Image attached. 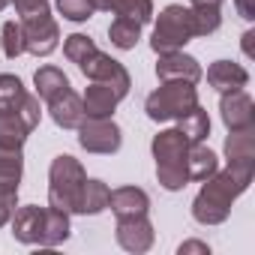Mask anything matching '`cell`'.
I'll use <instances>...</instances> for the list:
<instances>
[{
    "label": "cell",
    "mask_w": 255,
    "mask_h": 255,
    "mask_svg": "<svg viewBox=\"0 0 255 255\" xmlns=\"http://www.w3.org/2000/svg\"><path fill=\"white\" fill-rule=\"evenodd\" d=\"M252 39H255V33L246 30V33H243V51H246V57H252Z\"/></svg>",
    "instance_id": "35"
},
{
    "label": "cell",
    "mask_w": 255,
    "mask_h": 255,
    "mask_svg": "<svg viewBox=\"0 0 255 255\" xmlns=\"http://www.w3.org/2000/svg\"><path fill=\"white\" fill-rule=\"evenodd\" d=\"M192 141L177 129H162L159 135H153V159H156V180L162 189L168 192H180L189 183V168H186V156H189Z\"/></svg>",
    "instance_id": "2"
},
{
    "label": "cell",
    "mask_w": 255,
    "mask_h": 255,
    "mask_svg": "<svg viewBox=\"0 0 255 255\" xmlns=\"http://www.w3.org/2000/svg\"><path fill=\"white\" fill-rule=\"evenodd\" d=\"M93 9L114 12L123 18H135L138 24L153 21V0H93Z\"/></svg>",
    "instance_id": "19"
},
{
    "label": "cell",
    "mask_w": 255,
    "mask_h": 255,
    "mask_svg": "<svg viewBox=\"0 0 255 255\" xmlns=\"http://www.w3.org/2000/svg\"><path fill=\"white\" fill-rule=\"evenodd\" d=\"M255 174V165H234L228 162V168H216L207 180H201V189L192 201V219L198 225H222L231 216L234 201L249 189Z\"/></svg>",
    "instance_id": "1"
},
{
    "label": "cell",
    "mask_w": 255,
    "mask_h": 255,
    "mask_svg": "<svg viewBox=\"0 0 255 255\" xmlns=\"http://www.w3.org/2000/svg\"><path fill=\"white\" fill-rule=\"evenodd\" d=\"M177 129H180L192 144H198V141H204V138L210 135V117H207V111H204L201 105H195V108H189V111L177 120Z\"/></svg>",
    "instance_id": "26"
},
{
    "label": "cell",
    "mask_w": 255,
    "mask_h": 255,
    "mask_svg": "<svg viewBox=\"0 0 255 255\" xmlns=\"http://www.w3.org/2000/svg\"><path fill=\"white\" fill-rule=\"evenodd\" d=\"M198 105V90L189 81H162L144 102V111L156 123L180 120L189 108Z\"/></svg>",
    "instance_id": "5"
},
{
    "label": "cell",
    "mask_w": 255,
    "mask_h": 255,
    "mask_svg": "<svg viewBox=\"0 0 255 255\" xmlns=\"http://www.w3.org/2000/svg\"><path fill=\"white\" fill-rule=\"evenodd\" d=\"M141 27H144V24H138L135 18L114 15V21H111V27H108V39H111L114 48L129 51V48L138 45V39H141Z\"/></svg>",
    "instance_id": "24"
},
{
    "label": "cell",
    "mask_w": 255,
    "mask_h": 255,
    "mask_svg": "<svg viewBox=\"0 0 255 255\" xmlns=\"http://www.w3.org/2000/svg\"><path fill=\"white\" fill-rule=\"evenodd\" d=\"M9 3H12V0H0V12H3V9H6Z\"/></svg>",
    "instance_id": "37"
},
{
    "label": "cell",
    "mask_w": 255,
    "mask_h": 255,
    "mask_svg": "<svg viewBox=\"0 0 255 255\" xmlns=\"http://www.w3.org/2000/svg\"><path fill=\"white\" fill-rule=\"evenodd\" d=\"M27 99V90L21 84L18 75H9V72H0V114L3 111H21Z\"/></svg>",
    "instance_id": "27"
},
{
    "label": "cell",
    "mask_w": 255,
    "mask_h": 255,
    "mask_svg": "<svg viewBox=\"0 0 255 255\" xmlns=\"http://www.w3.org/2000/svg\"><path fill=\"white\" fill-rule=\"evenodd\" d=\"M156 240V231H153V222L144 216H123L117 219V243L120 249L126 252H132V255H141L153 246Z\"/></svg>",
    "instance_id": "10"
},
{
    "label": "cell",
    "mask_w": 255,
    "mask_h": 255,
    "mask_svg": "<svg viewBox=\"0 0 255 255\" xmlns=\"http://www.w3.org/2000/svg\"><path fill=\"white\" fill-rule=\"evenodd\" d=\"M39 96L27 93L21 111H3L0 114V147H24L27 135L39 126Z\"/></svg>",
    "instance_id": "6"
},
{
    "label": "cell",
    "mask_w": 255,
    "mask_h": 255,
    "mask_svg": "<svg viewBox=\"0 0 255 255\" xmlns=\"http://www.w3.org/2000/svg\"><path fill=\"white\" fill-rule=\"evenodd\" d=\"M15 3V12L24 18V15H33V12H45L48 9V0H12Z\"/></svg>",
    "instance_id": "32"
},
{
    "label": "cell",
    "mask_w": 255,
    "mask_h": 255,
    "mask_svg": "<svg viewBox=\"0 0 255 255\" xmlns=\"http://www.w3.org/2000/svg\"><path fill=\"white\" fill-rule=\"evenodd\" d=\"M120 96L108 87V84H99L93 81L84 96H81V105H84V117H114V108H117Z\"/></svg>",
    "instance_id": "17"
},
{
    "label": "cell",
    "mask_w": 255,
    "mask_h": 255,
    "mask_svg": "<svg viewBox=\"0 0 255 255\" xmlns=\"http://www.w3.org/2000/svg\"><path fill=\"white\" fill-rule=\"evenodd\" d=\"M69 240V213L57 207H45V231H42V246H60Z\"/></svg>",
    "instance_id": "25"
},
{
    "label": "cell",
    "mask_w": 255,
    "mask_h": 255,
    "mask_svg": "<svg viewBox=\"0 0 255 255\" xmlns=\"http://www.w3.org/2000/svg\"><path fill=\"white\" fill-rule=\"evenodd\" d=\"M219 114H222V123L225 129H249L255 126V102L246 90H228L222 93L219 99Z\"/></svg>",
    "instance_id": "12"
},
{
    "label": "cell",
    "mask_w": 255,
    "mask_h": 255,
    "mask_svg": "<svg viewBox=\"0 0 255 255\" xmlns=\"http://www.w3.org/2000/svg\"><path fill=\"white\" fill-rule=\"evenodd\" d=\"M21 33H24V51H30L33 57H48L60 45V27L51 18V9L24 15L21 18Z\"/></svg>",
    "instance_id": "9"
},
{
    "label": "cell",
    "mask_w": 255,
    "mask_h": 255,
    "mask_svg": "<svg viewBox=\"0 0 255 255\" xmlns=\"http://www.w3.org/2000/svg\"><path fill=\"white\" fill-rule=\"evenodd\" d=\"M207 84L219 93H228V90H243L249 84V72L234 63V60H216L207 66Z\"/></svg>",
    "instance_id": "16"
},
{
    "label": "cell",
    "mask_w": 255,
    "mask_h": 255,
    "mask_svg": "<svg viewBox=\"0 0 255 255\" xmlns=\"http://www.w3.org/2000/svg\"><path fill=\"white\" fill-rule=\"evenodd\" d=\"M198 36V27H195V15H192V6H180V3H171L159 12L156 24H153V39H150V48L156 54H168V51H180L186 42H192Z\"/></svg>",
    "instance_id": "3"
},
{
    "label": "cell",
    "mask_w": 255,
    "mask_h": 255,
    "mask_svg": "<svg viewBox=\"0 0 255 255\" xmlns=\"http://www.w3.org/2000/svg\"><path fill=\"white\" fill-rule=\"evenodd\" d=\"M186 168H189V180H207L216 168H219V156L204 144V141H198V144H192L189 147V156H186Z\"/></svg>",
    "instance_id": "22"
},
{
    "label": "cell",
    "mask_w": 255,
    "mask_h": 255,
    "mask_svg": "<svg viewBox=\"0 0 255 255\" xmlns=\"http://www.w3.org/2000/svg\"><path fill=\"white\" fill-rule=\"evenodd\" d=\"M48 114L51 120L60 126V129H78V123L84 120V105H81V96L66 87L63 93H57L51 102H48Z\"/></svg>",
    "instance_id": "15"
},
{
    "label": "cell",
    "mask_w": 255,
    "mask_h": 255,
    "mask_svg": "<svg viewBox=\"0 0 255 255\" xmlns=\"http://www.w3.org/2000/svg\"><path fill=\"white\" fill-rule=\"evenodd\" d=\"M78 69H81V75L84 78H90V81H99V84H108L120 99L123 96H129V87H132V78H129V72H126V66L120 63V60H114V57H108L105 51H90L81 63H78Z\"/></svg>",
    "instance_id": "7"
},
{
    "label": "cell",
    "mask_w": 255,
    "mask_h": 255,
    "mask_svg": "<svg viewBox=\"0 0 255 255\" xmlns=\"http://www.w3.org/2000/svg\"><path fill=\"white\" fill-rule=\"evenodd\" d=\"M90 51H96V42L90 39V36H84V33H72V36H66V42H63V54H66V60L69 63H81Z\"/></svg>",
    "instance_id": "30"
},
{
    "label": "cell",
    "mask_w": 255,
    "mask_h": 255,
    "mask_svg": "<svg viewBox=\"0 0 255 255\" xmlns=\"http://www.w3.org/2000/svg\"><path fill=\"white\" fill-rule=\"evenodd\" d=\"M57 12L72 21V24H81L87 18H93V0H57Z\"/></svg>",
    "instance_id": "29"
},
{
    "label": "cell",
    "mask_w": 255,
    "mask_h": 255,
    "mask_svg": "<svg viewBox=\"0 0 255 255\" xmlns=\"http://www.w3.org/2000/svg\"><path fill=\"white\" fill-rule=\"evenodd\" d=\"M24 177V156L21 147H0V189H15Z\"/></svg>",
    "instance_id": "21"
},
{
    "label": "cell",
    "mask_w": 255,
    "mask_h": 255,
    "mask_svg": "<svg viewBox=\"0 0 255 255\" xmlns=\"http://www.w3.org/2000/svg\"><path fill=\"white\" fill-rule=\"evenodd\" d=\"M33 84H36V96H39L42 102H51L57 93H63V90L69 87V78H66L63 69H57V66H39V69L33 72Z\"/></svg>",
    "instance_id": "23"
},
{
    "label": "cell",
    "mask_w": 255,
    "mask_h": 255,
    "mask_svg": "<svg viewBox=\"0 0 255 255\" xmlns=\"http://www.w3.org/2000/svg\"><path fill=\"white\" fill-rule=\"evenodd\" d=\"M108 207H111V213L117 219H123V216H144V213H150V195L141 186H120V189H111Z\"/></svg>",
    "instance_id": "14"
},
{
    "label": "cell",
    "mask_w": 255,
    "mask_h": 255,
    "mask_svg": "<svg viewBox=\"0 0 255 255\" xmlns=\"http://www.w3.org/2000/svg\"><path fill=\"white\" fill-rule=\"evenodd\" d=\"M156 78L159 81H189V84H198L204 78V72H201V63L180 48V51L159 54V60H156Z\"/></svg>",
    "instance_id": "11"
},
{
    "label": "cell",
    "mask_w": 255,
    "mask_h": 255,
    "mask_svg": "<svg viewBox=\"0 0 255 255\" xmlns=\"http://www.w3.org/2000/svg\"><path fill=\"white\" fill-rule=\"evenodd\" d=\"M108 198H111L108 183H102V180H84V186L78 192L75 213L78 216H96V213H102L108 207Z\"/></svg>",
    "instance_id": "20"
},
{
    "label": "cell",
    "mask_w": 255,
    "mask_h": 255,
    "mask_svg": "<svg viewBox=\"0 0 255 255\" xmlns=\"http://www.w3.org/2000/svg\"><path fill=\"white\" fill-rule=\"evenodd\" d=\"M84 180H87V171L75 156H69V153L54 156L51 168H48V204L57 210H66V213H75L78 192H81Z\"/></svg>",
    "instance_id": "4"
},
{
    "label": "cell",
    "mask_w": 255,
    "mask_h": 255,
    "mask_svg": "<svg viewBox=\"0 0 255 255\" xmlns=\"http://www.w3.org/2000/svg\"><path fill=\"white\" fill-rule=\"evenodd\" d=\"M234 6H237V15L252 21L255 18V0H234Z\"/></svg>",
    "instance_id": "34"
},
{
    "label": "cell",
    "mask_w": 255,
    "mask_h": 255,
    "mask_svg": "<svg viewBox=\"0 0 255 255\" xmlns=\"http://www.w3.org/2000/svg\"><path fill=\"white\" fill-rule=\"evenodd\" d=\"M177 252H180V255H189V252L210 255V246H207V243H201V240H186V243H180V246H177Z\"/></svg>",
    "instance_id": "33"
},
{
    "label": "cell",
    "mask_w": 255,
    "mask_h": 255,
    "mask_svg": "<svg viewBox=\"0 0 255 255\" xmlns=\"http://www.w3.org/2000/svg\"><path fill=\"white\" fill-rule=\"evenodd\" d=\"M0 51L9 60H15L18 54H24V33H21V21H6L3 33H0Z\"/></svg>",
    "instance_id": "28"
},
{
    "label": "cell",
    "mask_w": 255,
    "mask_h": 255,
    "mask_svg": "<svg viewBox=\"0 0 255 255\" xmlns=\"http://www.w3.org/2000/svg\"><path fill=\"white\" fill-rule=\"evenodd\" d=\"M18 207V192L15 189H0V228H3Z\"/></svg>",
    "instance_id": "31"
},
{
    "label": "cell",
    "mask_w": 255,
    "mask_h": 255,
    "mask_svg": "<svg viewBox=\"0 0 255 255\" xmlns=\"http://www.w3.org/2000/svg\"><path fill=\"white\" fill-rule=\"evenodd\" d=\"M78 144L87 153H99V156H111L120 150L123 144V132L111 117H84L78 123Z\"/></svg>",
    "instance_id": "8"
},
{
    "label": "cell",
    "mask_w": 255,
    "mask_h": 255,
    "mask_svg": "<svg viewBox=\"0 0 255 255\" xmlns=\"http://www.w3.org/2000/svg\"><path fill=\"white\" fill-rule=\"evenodd\" d=\"M192 6H222L225 0H189Z\"/></svg>",
    "instance_id": "36"
},
{
    "label": "cell",
    "mask_w": 255,
    "mask_h": 255,
    "mask_svg": "<svg viewBox=\"0 0 255 255\" xmlns=\"http://www.w3.org/2000/svg\"><path fill=\"white\" fill-rule=\"evenodd\" d=\"M12 237L24 246H42V231H45V207L24 204L12 213Z\"/></svg>",
    "instance_id": "13"
},
{
    "label": "cell",
    "mask_w": 255,
    "mask_h": 255,
    "mask_svg": "<svg viewBox=\"0 0 255 255\" xmlns=\"http://www.w3.org/2000/svg\"><path fill=\"white\" fill-rule=\"evenodd\" d=\"M225 159L234 165H255V126L231 129L225 138Z\"/></svg>",
    "instance_id": "18"
}]
</instances>
